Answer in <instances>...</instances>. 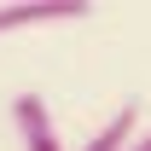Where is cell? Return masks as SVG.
<instances>
[{"label": "cell", "instance_id": "3957f363", "mask_svg": "<svg viewBox=\"0 0 151 151\" xmlns=\"http://www.w3.org/2000/svg\"><path fill=\"white\" fill-rule=\"evenodd\" d=\"M139 128H145V122H139V105L128 99V105H122V111H116L111 122H105V128L93 134V139H81L76 151H122V145H128V139H134Z\"/></svg>", "mask_w": 151, "mask_h": 151}, {"label": "cell", "instance_id": "6da1fadb", "mask_svg": "<svg viewBox=\"0 0 151 151\" xmlns=\"http://www.w3.org/2000/svg\"><path fill=\"white\" fill-rule=\"evenodd\" d=\"M81 18H93L87 0H12V6H0V35L41 29V23H81Z\"/></svg>", "mask_w": 151, "mask_h": 151}, {"label": "cell", "instance_id": "7a4b0ae2", "mask_svg": "<svg viewBox=\"0 0 151 151\" xmlns=\"http://www.w3.org/2000/svg\"><path fill=\"white\" fill-rule=\"evenodd\" d=\"M12 128H18L23 151H64V145H58V128H52V116H47V99H41V93H18V99H12Z\"/></svg>", "mask_w": 151, "mask_h": 151}, {"label": "cell", "instance_id": "277c9868", "mask_svg": "<svg viewBox=\"0 0 151 151\" xmlns=\"http://www.w3.org/2000/svg\"><path fill=\"white\" fill-rule=\"evenodd\" d=\"M122 151H151V128H139V134H134V139H128Z\"/></svg>", "mask_w": 151, "mask_h": 151}]
</instances>
